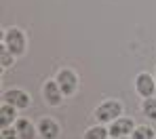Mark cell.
Returning a JSON list of instances; mask_svg holds the SVG:
<instances>
[{"label":"cell","mask_w":156,"mask_h":139,"mask_svg":"<svg viewBox=\"0 0 156 139\" xmlns=\"http://www.w3.org/2000/svg\"><path fill=\"white\" fill-rule=\"evenodd\" d=\"M2 42L6 44V49H9V51H11L15 57L26 55L27 38H26V32H23V30H19V28H9V30H4Z\"/></svg>","instance_id":"6da1fadb"},{"label":"cell","mask_w":156,"mask_h":139,"mask_svg":"<svg viewBox=\"0 0 156 139\" xmlns=\"http://www.w3.org/2000/svg\"><path fill=\"white\" fill-rule=\"evenodd\" d=\"M0 139H21V137H19V133H17L15 127H6V129H2Z\"/></svg>","instance_id":"9a60e30c"},{"label":"cell","mask_w":156,"mask_h":139,"mask_svg":"<svg viewBox=\"0 0 156 139\" xmlns=\"http://www.w3.org/2000/svg\"><path fill=\"white\" fill-rule=\"evenodd\" d=\"M38 135L42 139H57L59 137V133H61V129H59V124L53 120V118H42L40 122H38Z\"/></svg>","instance_id":"ba28073f"},{"label":"cell","mask_w":156,"mask_h":139,"mask_svg":"<svg viewBox=\"0 0 156 139\" xmlns=\"http://www.w3.org/2000/svg\"><path fill=\"white\" fill-rule=\"evenodd\" d=\"M154 78H156V72H154Z\"/></svg>","instance_id":"ac0fdd59"},{"label":"cell","mask_w":156,"mask_h":139,"mask_svg":"<svg viewBox=\"0 0 156 139\" xmlns=\"http://www.w3.org/2000/svg\"><path fill=\"white\" fill-rule=\"evenodd\" d=\"M55 80L59 82V86H61V91H63L66 97H72V95L78 91V76H76V72H72V70H68V68L59 70Z\"/></svg>","instance_id":"277c9868"},{"label":"cell","mask_w":156,"mask_h":139,"mask_svg":"<svg viewBox=\"0 0 156 139\" xmlns=\"http://www.w3.org/2000/svg\"><path fill=\"white\" fill-rule=\"evenodd\" d=\"M108 137H110V131L104 124H95V127L84 131V139H108Z\"/></svg>","instance_id":"8fae6325"},{"label":"cell","mask_w":156,"mask_h":139,"mask_svg":"<svg viewBox=\"0 0 156 139\" xmlns=\"http://www.w3.org/2000/svg\"><path fill=\"white\" fill-rule=\"evenodd\" d=\"M141 110H144V114H146L150 120H156V99L154 97H146V99L141 101Z\"/></svg>","instance_id":"5bb4252c"},{"label":"cell","mask_w":156,"mask_h":139,"mask_svg":"<svg viewBox=\"0 0 156 139\" xmlns=\"http://www.w3.org/2000/svg\"><path fill=\"white\" fill-rule=\"evenodd\" d=\"M15 122H17V108L2 101V108H0V127L6 129V127H13Z\"/></svg>","instance_id":"9c48e42d"},{"label":"cell","mask_w":156,"mask_h":139,"mask_svg":"<svg viewBox=\"0 0 156 139\" xmlns=\"http://www.w3.org/2000/svg\"><path fill=\"white\" fill-rule=\"evenodd\" d=\"M108 139H114V137H108Z\"/></svg>","instance_id":"e0dca14e"},{"label":"cell","mask_w":156,"mask_h":139,"mask_svg":"<svg viewBox=\"0 0 156 139\" xmlns=\"http://www.w3.org/2000/svg\"><path fill=\"white\" fill-rule=\"evenodd\" d=\"M120 139H131V137H120Z\"/></svg>","instance_id":"2e32d148"},{"label":"cell","mask_w":156,"mask_h":139,"mask_svg":"<svg viewBox=\"0 0 156 139\" xmlns=\"http://www.w3.org/2000/svg\"><path fill=\"white\" fill-rule=\"evenodd\" d=\"M15 59L17 57L13 55L9 49H6V44L2 42V47H0V65H2V70H6V68H11L13 63H15Z\"/></svg>","instance_id":"4fadbf2b"},{"label":"cell","mask_w":156,"mask_h":139,"mask_svg":"<svg viewBox=\"0 0 156 139\" xmlns=\"http://www.w3.org/2000/svg\"><path fill=\"white\" fill-rule=\"evenodd\" d=\"M131 139H156V133L152 127L141 124V127H135V131L131 133Z\"/></svg>","instance_id":"7c38bea8"},{"label":"cell","mask_w":156,"mask_h":139,"mask_svg":"<svg viewBox=\"0 0 156 139\" xmlns=\"http://www.w3.org/2000/svg\"><path fill=\"white\" fill-rule=\"evenodd\" d=\"M135 91H137V95L139 97H154L156 93V78L152 74H148V72H141V74H137V78H135Z\"/></svg>","instance_id":"5b68a950"},{"label":"cell","mask_w":156,"mask_h":139,"mask_svg":"<svg viewBox=\"0 0 156 139\" xmlns=\"http://www.w3.org/2000/svg\"><path fill=\"white\" fill-rule=\"evenodd\" d=\"M42 97H44V101L53 106V108H57V106H61V101H63V91H61V86L57 80H47L44 86H42Z\"/></svg>","instance_id":"52a82bcc"},{"label":"cell","mask_w":156,"mask_h":139,"mask_svg":"<svg viewBox=\"0 0 156 139\" xmlns=\"http://www.w3.org/2000/svg\"><path fill=\"white\" fill-rule=\"evenodd\" d=\"M110 137L114 139H120V137H131V133L135 131V122L127 118V116H120V118H116L112 124H110Z\"/></svg>","instance_id":"8992f818"},{"label":"cell","mask_w":156,"mask_h":139,"mask_svg":"<svg viewBox=\"0 0 156 139\" xmlns=\"http://www.w3.org/2000/svg\"><path fill=\"white\" fill-rule=\"evenodd\" d=\"M2 101L15 106L17 110H27L30 103H32V97H30V93H26L23 89H9L2 95Z\"/></svg>","instance_id":"3957f363"},{"label":"cell","mask_w":156,"mask_h":139,"mask_svg":"<svg viewBox=\"0 0 156 139\" xmlns=\"http://www.w3.org/2000/svg\"><path fill=\"white\" fill-rule=\"evenodd\" d=\"M13 127L17 129V133H19L21 139H36V135H38V129H34V124L27 118H17V122Z\"/></svg>","instance_id":"30bf717a"},{"label":"cell","mask_w":156,"mask_h":139,"mask_svg":"<svg viewBox=\"0 0 156 139\" xmlns=\"http://www.w3.org/2000/svg\"><path fill=\"white\" fill-rule=\"evenodd\" d=\"M122 116V103L116 99H108L97 106L95 110V122L97 124H112L116 118Z\"/></svg>","instance_id":"7a4b0ae2"}]
</instances>
